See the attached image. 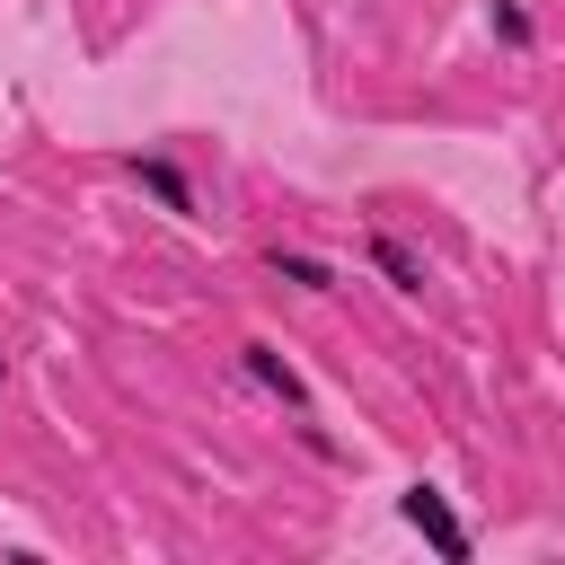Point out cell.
<instances>
[{
  "mask_svg": "<svg viewBox=\"0 0 565 565\" xmlns=\"http://www.w3.org/2000/svg\"><path fill=\"white\" fill-rule=\"evenodd\" d=\"M397 512H406V530H424V539H433V556L468 565V530H459V512H450V494H441V486H424V477H415V486L397 494Z\"/></svg>",
  "mask_w": 565,
  "mask_h": 565,
  "instance_id": "obj_1",
  "label": "cell"
},
{
  "mask_svg": "<svg viewBox=\"0 0 565 565\" xmlns=\"http://www.w3.org/2000/svg\"><path fill=\"white\" fill-rule=\"evenodd\" d=\"M238 362H247V380H256V388H274L291 415H309V380L291 371V353H282V344H265V335H256V344H238Z\"/></svg>",
  "mask_w": 565,
  "mask_h": 565,
  "instance_id": "obj_2",
  "label": "cell"
},
{
  "mask_svg": "<svg viewBox=\"0 0 565 565\" xmlns=\"http://www.w3.org/2000/svg\"><path fill=\"white\" fill-rule=\"evenodd\" d=\"M132 177H141V185H150V194H159L168 212H185V221H194V185H185V168H177V159L141 150V159H132Z\"/></svg>",
  "mask_w": 565,
  "mask_h": 565,
  "instance_id": "obj_3",
  "label": "cell"
},
{
  "mask_svg": "<svg viewBox=\"0 0 565 565\" xmlns=\"http://www.w3.org/2000/svg\"><path fill=\"white\" fill-rule=\"evenodd\" d=\"M371 265L388 274V291H424V256H415L397 230H371Z\"/></svg>",
  "mask_w": 565,
  "mask_h": 565,
  "instance_id": "obj_4",
  "label": "cell"
},
{
  "mask_svg": "<svg viewBox=\"0 0 565 565\" xmlns=\"http://www.w3.org/2000/svg\"><path fill=\"white\" fill-rule=\"evenodd\" d=\"M265 265H274L282 282H300V291H335V265H327V256H300V247H265Z\"/></svg>",
  "mask_w": 565,
  "mask_h": 565,
  "instance_id": "obj_5",
  "label": "cell"
},
{
  "mask_svg": "<svg viewBox=\"0 0 565 565\" xmlns=\"http://www.w3.org/2000/svg\"><path fill=\"white\" fill-rule=\"evenodd\" d=\"M494 35H503V44H530V9H521V0H494Z\"/></svg>",
  "mask_w": 565,
  "mask_h": 565,
  "instance_id": "obj_6",
  "label": "cell"
},
{
  "mask_svg": "<svg viewBox=\"0 0 565 565\" xmlns=\"http://www.w3.org/2000/svg\"><path fill=\"white\" fill-rule=\"evenodd\" d=\"M0 371H9V362H0Z\"/></svg>",
  "mask_w": 565,
  "mask_h": 565,
  "instance_id": "obj_7",
  "label": "cell"
}]
</instances>
